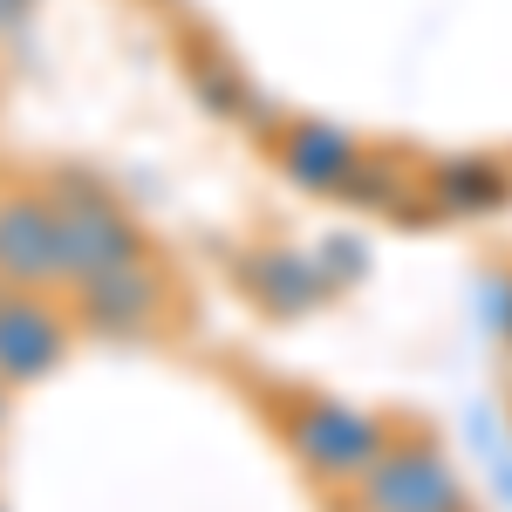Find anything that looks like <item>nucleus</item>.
Listing matches in <instances>:
<instances>
[{
	"instance_id": "7",
	"label": "nucleus",
	"mask_w": 512,
	"mask_h": 512,
	"mask_svg": "<svg viewBox=\"0 0 512 512\" xmlns=\"http://www.w3.org/2000/svg\"><path fill=\"white\" fill-rule=\"evenodd\" d=\"M280 164H287L294 185L328 192V198L355 192V178H362V151H355L349 130H335V123H294L280 137Z\"/></svg>"
},
{
	"instance_id": "5",
	"label": "nucleus",
	"mask_w": 512,
	"mask_h": 512,
	"mask_svg": "<svg viewBox=\"0 0 512 512\" xmlns=\"http://www.w3.org/2000/svg\"><path fill=\"white\" fill-rule=\"evenodd\" d=\"M0 280L7 287H55L62 274V219L55 198L7 192L0 198Z\"/></svg>"
},
{
	"instance_id": "8",
	"label": "nucleus",
	"mask_w": 512,
	"mask_h": 512,
	"mask_svg": "<svg viewBox=\"0 0 512 512\" xmlns=\"http://www.w3.org/2000/svg\"><path fill=\"white\" fill-rule=\"evenodd\" d=\"M253 287L280 315H308V308H321V294L335 280L321 274V260H308V253H267V260H253Z\"/></svg>"
},
{
	"instance_id": "2",
	"label": "nucleus",
	"mask_w": 512,
	"mask_h": 512,
	"mask_svg": "<svg viewBox=\"0 0 512 512\" xmlns=\"http://www.w3.org/2000/svg\"><path fill=\"white\" fill-rule=\"evenodd\" d=\"M355 512H472V492L431 437H390L355 478Z\"/></svg>"
},
{
	"instance_id": "10",
	"label": "nucleus",
	"mask_w": 512,
	"mask_h": 512,
	"mask_svg": "<svg viewBox=\"0 0 512 512\" xmlns=\"http://www.w3.org/2000/svg\"><path fill=\"white\" fill-rule=\"evenodd\" d=\"M0 431H7V383H0Z\"/></svg>"
},
{
	"instance_id": "4",
	"label": "nucleus",
	"mask_w": 512,
	"mask_h": 512,
	"mask_svg": "<svg viewBox=\"0 0 512 512\" xmlns=\"http://www.w3.org/2000/svg\"><path fill=\"white\" fill-rule=\"evenodd\" d=\"M69 355V321L41 301V287H7L0 294V383L21 390L55 376Z\"/></svg>"
},
{
	"instance_id": "1",
	"label": "nucleus",
	"mask_w": 512,
	"mask_h": 512,
	"mask_svg": "<svg viewBox=\"0 0 512 512\" xmlns=\"http://www.w3.org/2000/svg\"><path fill=\"white\" fill-rule=\"evenodd\" d=\"M48 198H55V219H62V274H69V287L89 274H110V267H137L144 260V233L130 226V212L96 178L62 171Z\"/></svg>"
},
{
	"instance_id": "9",
	"label": "nucleus",
	"mask_w": 512,
	"mask_h": 512,
	"mask_svg": "<svg viewBox=\"0 0 512 512\" xmlns=\"http://www.w3.org/2000/svg\"><path fill=\"white\" fill-rule=\"evenodd\" d=\"M431 192L444 212H499L512 198V178L492 158H451V164H437Z\"/></svg>"
},
{
	"instance_id": "3",
	"label": "nucleus",
	"mask_w": 512,
	"mask_h": 512,
	"mask_svg": "<svg viewBox=\"0 0 512 512\" xmlns=\"http://www.w3.org/2000/svg\"><path fill=\"white\" fill-rule=\"evenodd\" d=\"M383 444H390V431H383V417H369V410H355V403H301L294 410V451H301V465L321 478H362L376 458H383Z\"/></svg>"
},
{
	"instance_id": "6",
	"label": "nucleus",
	"mask_w": 512,
	"mask_h": 512,
	"mask_svg": "<svg viewBox=\"0 0 512 512\" xmlns=\"http://www.w3.org/2000/svg\"><path fill=\"white\" fill-rule=\"evenodd\" d=\"M76 315L96 335H144L164 315V280L151 274V260L137 267H110V274L76 280Z\"/></svg>"
}]
</instances>
